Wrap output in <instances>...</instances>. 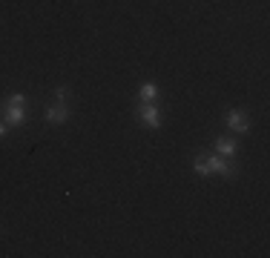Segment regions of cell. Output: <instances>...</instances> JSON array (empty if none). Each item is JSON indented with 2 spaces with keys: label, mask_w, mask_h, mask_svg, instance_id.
<instances>
[{
  "label": "cell",
  "mask_w": 270,
  "mask_h": 258,
  "mask_svg": "<svg viewBox=\"0 0 270 258\" xmlns=\"http://www.w3.org/2000/svg\"><path fill=\"white\" fill-rule=\"evenodd\" d=\"M236 141H230V138H219L216 141V155H221V158H233L236 155Z\"/></svg>",
  "instance_id": "6"
},
{
  "label": "cell",
  "mask_w": 270,
  "mask_h": 258,
  "mask_svg": "<svg viewBox=\"0 0 270 258\" xmlns=\"http://www.w3.org/2000/svg\"><path fill=\"white\" fill-rule=\"evenodd\" d=\"M138 118H141V123H147L150 129L161 126V109L155 106V103H141L138 106Z\"/></svg>",
  "instance_id": "3"
},
{
  "label": "cell",
  "mask_w": 270,
  "mask_h": 258,
  "mask_svg": "<svg viewBox=\"0 0 270 258\" xmlns=\"http://www.w3.org/2000/svg\"><path fill=\"white\" fill-rule=\"evenodd\" d=\"M69 121V103H52L46 109V123H66Z\"/></svg>",
  "instance_id": "5"
},
{
  "label": "cell",
  "mask_w": 270,
  "mask_h": 258,
  "mask_svg": "<svg viewBox=\"0 0 270 258\" xmlns=\"http://www.w3.org/2000/svg\"><path fill=\"white\" fill-rule=\"evenodd\" d=\"M138 98L144 100V103H153V100L158 98V86H155V83H144L138 89Z\"/></svg>",
  "instance_id": "7"
},
{
  "label": "cell",
  "mask_w": 270,
  "mask_h": 258,
  "mask_svg": "<svg viewBox=\"0 0 270 258\" xmlns=\"http://www.w3.org/2000/svg\"><path fill=\"white\" fill-rule=\"evenodd\" d=\"M224 121H227V126H230V129H236V132H247V129H250L247 115L241 112V109H230Z\"/></svg>",
  "instance_id": "4"
},
{
  "label": "cell",
  "mask_w": 270,
  "mask_h": 258,
  "mask_svg": "<svg viewBox=\"0 0 270 258\" xmlns=\"http://www.w3.org/2000/svg\"><path fill=\"white\" fill-rule=\"evenodd\" d=\"M66 95L69 92H66L64 86H58V89H55V103H66Z\"/></svg>",
  "instance_id": "8"
},
{
  "label": "cell",
  "mask_w": 270,
  "mask_h": 258,
  "mask_svg": "<svg viewBox=\"0 0 270 258\" xmlns=\"http://www.w3.org/2000/svg\"><path fill=\"white\" fill-rule=\"evenodd\" d=\"M204 164H207V172H219L224 178H233L236 175V169L227 164V158H221V155H204Z\"/></svg>",
  "instance_id": "2"
},
{
  "label": "cell",
  "mask_w": 270,
  "mask_h": 258,
  "mask_svg": "<svg viewBox=\"0 0 270 258\" xmlns=\"http://www.w3.org/2000/svg\"><path fill=\"white\" fill-rule=\"evenodd\" d=\"M6 135V121H0V138Z\"/></svg>",
  "instance_id": "9"
},
{
  "label": "cell",
  "mask_w": 270,
  "mask_h": 258,
  "mask_svg": "<svg viewBox=\"0 0 270 258\" xmlns=\"http://www.w3.org/2000/svg\"><path fill=\"white\" fill-rule=\"evenodd\" d=\"M3 121H6V126H20V123H26V98L23 95H12L6 100Z\"/></svg>",
  "instance_id": "1"
}]
</instances>
